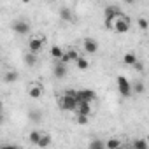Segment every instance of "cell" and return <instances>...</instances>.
<instances>
[{
    "instance_id": "cell-5",
    "label": "cell",
    "mask_w": 149,
    "mask_h": 149,
    "mask_svg": "<svg viewBox=\"0 0 149 149\" xmlns=\"http://www.w3.org/2000/svg\"><path fill=\"white\" fill-rule=\"evenodd\" d=\"M13 30H14L18 35H28V33H30V25H28V21L18 19V21L13 23Z\"/></svg>"
},
{
    "instance_id": "cell-22",
    "label": "cell",
    "mask_w": 149,
    "mask_h": 149,
    "mask_svg": "<svg viewBox=\"0 0 149 149\" xmlns=\"http://www.w3.org/2000/svg\"><path fill=\"white\" fill-rule=\"evenodd\" d=\"M104 147H105V142L100 139H95L90 142V149H104Z\"/></svg>"
},
{
    "instance_id": "cell-2",
    "label": "cell",
    "mask_w": 149,
    "mask_h": 149,
    "mask_svg": "<svg viewBox=\"0 0 149 149\" xmlns=\"http://www.w3.org/2000/svg\"><path fill=\"white\" fill-rule=\"evenodd\" d=\"M118 90H119L121 97H125V98L132 97V93H133V88H132V84L128 83V79L125 76H118Z\"/></svg>"
},
{
    "instance_id": "cell-27",
    "label": "cell",
    "mask_w": 149,
    "mask_h": 149,
    "mask_svg": "<svg viewBox=\"0 0 149 149\" xmlns=\"http://www.w3.org/2000/svg\"><path fill=\"white\" fill-rule=\"evenodd\" d=\"M88 118L90 116H86V114H77V123L79 125H88Z\"/></svg>"
},
{
    "instance_id": "cell-3",
    "label": "cell",
    "mask_w": 149,
    "mask_h": 149,
    "mask_svg": "<svg viewBox=\"0 0 149 149\" xmlns=\"http://www.w3.org/2000/svg\"><path fill=\"white\" fill-rule=\"evenodd\" d=\"M114 30L118 32V33H126L128 30H130V18H125V16H119V18H116V21H114Z\"/></svg>"
},
{
    "instance_id": "cell-10",
    "label": "cell",
    "mask_w": 149,
    "mask_h": 149,
    "mask_svg": "<svg viewBox=\"0 0 149 149\" xmlns=\"http://www.w3.org/2000/svg\"><path fill=\"white\" fill-rule=\"evenodd\" d=\"M42 93H44V90H42L40 84H33V86L28 88V97H30V98H40Z\"/></svg>"
},
{
    "instance_id": "cell-23",
    "label": "cell",
    "mask_w": 149,
    "mask_h": 149,
    "mask_svg": "<svg viewBox=\"0 0 149 149\" xmlns=\"http://www.w3.org/2000/svg\"><path fill=\"white\" fill-rule=\"evenodd\" d=\"M76 63H77V68H79V70H86V68L90 67V63H88V60H86V58H83V56H79Z\"/></svg>"
},
{
    "instance_id": "cell-12",
    "label": "cell",
    "mask_w": 149,
    "mask_h": 149,
    "mask_svg": "<svg viewBox=\"0 0 149 149\" xmlns=\"http://www.w3.org/2000/svg\"><path fill=\"white\" fill-rule=\"evenodd\" d=\"M60 18H61V21H65V23H70V21L74 19V16H72V13H70L68 7H61V9H60Z\"/></svg>"
},
{
    "instance_id": "cell-15",
    "label": "cell",
    "mask_w": 149,
    "mask_h": 149,
    "mask_svg": "<svg viewBox=\"0 0 149 149\" xmlns=\"http://www.w3.org/2000/svg\"><path fill=\"white\" fill-rule=\"evenodd\" d=\"M40 137H42V132H39V130H32V132H30V135H28V140H30V144L37 146V144H39V140H40Z\"/></svg>"
},
{
    "instance_id": "cell-28",
    "label": "cell",
    "mask_w": 149,
    "mask_h": 149,
    "mask_svg": "<svg viewBox=\"0 0 149 149\" xmlns=\"http://www.w3.org/2000/svg\"><path fill=\"white\" fill-rule=\"evenodd\" d=\"M133 67H135V70H140V72H142V63H139V61H137Z\"/></svg>"
},
{
    "instance_id": "cell-4",
    "label": "cell",
    "mask_w": 149,
    "mask_h": 149,
    "mask_svg": "<svg viewBox=\"0 0 149 149\" xmlns=\"http://www.w3.org/2000/svg\"><path fill=\"white\" fill-rule=\"evenodd\" d=\"M116 16H118V7H112V6L105 7V28H112Z\"/></svg>"
},
{
    "instance_id": "cell-21",
    "label": "cell",
    "mask_w": 149,
    "mask_h": 149,
    "mask_svg": "<svg viewBox=\"0 0 149 149\" xmlns=\"http://www.w3.org/2000/svg\"><path fill=\"white\" fill-rule=\"evenodd\" d=\"M37 146H39V147H47V146H51V135L42 133V137H40V140H39Z\"/></svg>"
},
{
    "instance_id": "cell-26",
    "label": "cell",
    "mask_w": 149,
    "mask_h": 149,
    "mask_svg": "<svg viewBox=\"0 0 149 149\" xmlns=\"http://www.w3.org/2000/svg\"><path fill=\"white\" fill-rule=\"evenodd\" d=\"M137 23H139V26H140L142 30H147V28H149V21H147L146 18H139Z\"/></svg>"
},
{
    "instance_id": "cell-1",
    "label": "cell",
    "mask_w": 149,
    "mask_h": 149,
    "mask_svg": "<svg viewBox=\"0 0 149 149\" xmlns=\"http://www.w3.org/2000/svg\"><path fill=\"white\" fill-rule=\"evenodd\" d=\"M58 105L61 111H77V105H79V100L77 97H72V95H63L60 100H58Z\"/></svg>"
},
{
    "instance_id": "cell-11",
    "label": "cell",
    "mask_w": 149,
    "mask_h": 149,
    "mask_svg": "<svg viewBox=\"0 0 149 149\" xmlns=\"http://www.w3.org/2000/svg\"><path fill=\"white\" fill-rule=\"evenodd\" d=\"M90 112H91L90 102H86V100H79V105H77V114H86V116H90Z\"/></svg>"
},
{
    "instance_id": "cell-16",
    "label": "cell",
    "mask_w": 149,
    "mask_h": 149,
    "mask_svg": "<svg viewBox=\"0 0 149 149\" xmlns=\"http://www.w3.org/2000/svg\"><path fill=\"white\" fill-rule=\"evenodd\" d=\"M18 77H19V74H18L16 70H9V72H6L4 81H6V83H16V81H18Z\"/></svg>"
},
{
    "instance_id": "cell-13",
    "label": "cell",
    "mask_w": 149,
    "mask_h": 149,
    "mask_svg": "<svg viewBox=\"0 0 149 149\" xmlns=\"http://www.w3.org/2000/svg\"><path fill=\"white\" fill-rule=\"evenodd\" d=\"M28 119H30L32 123H40V121H42V112L37 111V109H32V111L28 112Z\"/></svg>"
},
{
    "instance_id": "cell-6",
    "label": "cell",
    "mask_w": 149,
    "mask_h": 149,
    "mask_svg": "<svg viewBox=\"0 0 149 149\" xmlns=\"http://www.w3.org/2000/svg\"><path fill=\"white\" fill-rule=\"evenodd\" d=\"M42 47H44V37H32L28 40V51L39 53V51H42Z\"/></svg>"
},
{
    "instance_id": "cell-14",
    "label": "cell",
    "mask_w": 149,
    "mask_h": 149,
    "mask_svg": "<svg viewBox=\"0 0 149 149\" xmlns=\"http://www.w3.org/2000/svg\"><path fill=\"white\" fill-rule=\"evenodd\" d=\"M25 63H26L28 67H35V63H37V53L28 51V53L25 54Z\"/></svg>"
},
{
    "instance_id": "cell-7",
    "label": "cell",
    "mask_w": 149,
    "mask_h": 149,
    "mask_svg": "<svg viewBox=\"0 0 149 149\" xmlns=\"http://www.w3.org/2000/svg\"><path fill=\"white\" fill-rule=\"evenodd\" d=\"M53 76H54L56 79H63V77L67 76V63L58 61V63L53 67Z\"/></svg>"
},
{
    "instance_id": "cell-20",
    "label": "cell",
    "mask_w": 149,
    "mask_h": 149,
    "mask_svg": "<svg viewBox=\"0 0 149 149\" xmlns=\"http://www.w3.org/2000/svg\"><path fill=\"white\" fill-rule=\"evenodd\" d=\"M123 61H125L126 65H132V67H133V65L137 63V56H135L133 53H126V54L123 56Z\"/></svg>"
},
{
    "instance_id": "cell-8",
    "label": "cell",
    "mask_w": 149,
    "mask_h": 149,
    "mask_svg": "<svg viewBox=\"0 0 149 149\" xmlns=\"http://www.w3.org/2000/svg\"><path fill=\"white\" fill-rule=\"evenodd\" d=\"M77 100L93 102V100H97V95H95L93 90H79V91H77Z\"/></svg>"
},
{
    "instance_id": "cell-18",
    "label": "cell",
    "mask_w": 149,
    "mask_h": 149,
    "mask_svg": "<svg viewBox=\"0 0 149 149\" xmlns=\"http://www.w3.org/2000/svg\"><path fill=\"white\" fill-rule=\"evenodd\" d=\"M63 54H65V51H63L60 46H53V47H51V56H53L54 60H61Z\"/></svg>"
},
{
    "instance_id": "cell-29",
    "label": "cell",
    "mask_w": 149,
    "mask_h": 149,
    "mask_svg": "<svg viewBox=\"0 0 149 149\" xmlns=\"http://www.w3.org/2000/svg\"><path fill=\"white\" fill-rule=\"evenodd\" d=\"M137 0H125V4H128V6H132V4H135Z\"/></svg>"
},
{
    "instance_id": "cell-30",
    "label": "cell",
    "mask_w": 149,
    "mask_h": 149,
    "mask_svg": "<svg viewBox=\"0 0 149 149\" xmlns=\"http://www.w3.org/2000/svg\"><path fill=\"white\" fill-rule=\"evenodd\" d=\"M21 2H23V4H28V2H30V0H21Z\"/></svg>"
},
{
    "instance_id": "cell-17",
    "label": "cell",
    "mask_w": 149,
    "mask_h": 149,
    "mask_svg": "<svg viewBox=\"0 0 149 149\" xmlns=\"http://www.w3.org/2000/svg\"><path fill=\"white\" fill-rule=\"evenodd\" d=\"M132 147H135V149H147L149 147V142L144 140V139H135L132 142Z\"/></svg>"
},
{
    "instance_id": "cell-25",
    "label": "cell",
    "mask_w": 149,
    "mask_h": 149,
    "mask_svg": "<svg viewBox=\"0 0 149 149\" xmlns=\"http://www.w3.org/2000/svg\"><path fill=\"white\" fill-rule=\"evenodd\" d=\"M67 56H68V60H70V61H77V58H79V54H77V51H76V49L67 51Z\"/></svg>"
},
{
    "instance_id": "cell-9",
    "label": "cell",
    "mask_w": 149,
    "mask_h": 149,
    "mask_svg": "<svg viewBox=\"0 0 149 149\" xmlns=\"http://www.w3.org/2000/svg\"><path fill=\"white\" fill-rule=\"evenodd\" d=\"M83 47H84V53H88V54H95L98 51V44L93 39H86L84 44H83Z\"/></svg>"
},
{
    "instance_id": "cell-31",
    "label": "cell",
    "mask_w": 149,
    "mask_h": 149,
    "mask_svg": "<svg viewBox=\"0 0 149 149\" xmlns=\"http://www.w3.org/2000/svg\"><path fill=\"white\" fill-rule=\"evenodd\" d=\"M51 2H56V0H51Z\"/></svg>"
},
{
    "instance_id": "cell-19",
    "label": "cell",
    "mask_w": 149,
    "mask_h": 149,
    "mask_svg": "<svg viewBox=\"0 0 149 149\" xmlns=\"http://www.w3.org/2000/svg\"><path fill=\"white\" fill-rule=\"evenodd\" d=\"M121 146H123V142L118 140V139H109V140L105 142V147H107V149H118V147H121Z\"/></svg>"
},
{
    "instance_id": "cell-24",
    "label": "cell",
    "mask_w": 149,
    "mask_h": 149,
    "mask_svg": "<svg viewBox=\"0 0 149 149\" xmlns=\"http://www.w3.org/2000/svg\"><path fill=\"white\" fill-rule=\"evenodd\" d=\"M132 88H133V93H139V95L146 91V86H144L142 83H139V81H137V83H135V84H133Z\"/></svg>"
}]
</instances>
